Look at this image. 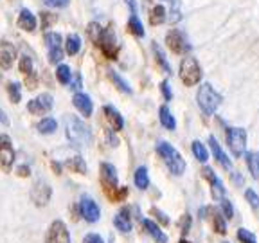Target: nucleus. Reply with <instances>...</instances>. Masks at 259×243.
<instances>
[{"label": "nucleus", "mask_w": 259, "mask_h": 243, "mask_svg": "<svg viewBox=\"0 0 259 243\" xmlns=\"http://www.w3.org/2000/svg\"><path fill=\"white\" fill-rule=\"evenodd\" d=\"M65 132H67V139L72 142L74 146L81 148V146H87L92 141V132H90V126L87 123H83L76 115H65Z\"/></svg>", "instance_id": "nucleus-1"}, {"label": "nucleus", "mask_w": 259, "mask_h": 243, "mask_svg": "<svg viewBox=\"0 0 259 243\" xmlns=\"http://www.w3.org/2000/svg\"><path fill=\"white\" fill-rule=\"evenodd\" d=\"M101 184L105 187V193L110 200L113 202H121L124 198L126 194H128V189L124 186L119 187V182H117V171L112 164L108 162H103L101 164Z\"/></svg>", "instance_id": "nucleus-2"}, {"label": "nucleus", "mask_w": 259, "mask_h": 243, "mask_svg": "<svg viewBox=\"0 0 259 243\" xmlns=\"http://www.w3.org/2000/svg\"><path fill=\"white\" fill-rule=\"evenodd\" d=\"M157 151H158V155L164 158L166 166L169 168V171L173 175H182L184 171H186V160H184L182 155L178 153L169 142L160 141L157 144Z\"/></svg>", "instance_id": "nucleus-3"}, {"label": "nucleus", "mask_w": 259, "mask_h": 243, "mask_svg": "<svg viewBox=\"0 0 259 243\" xmlns=\"http://www.w3.org/2000/svg\"><path fill=\"white\" fill-rule=\"evenodd\" d=\"M222 96L212 89L210 83H203L198 90V105L202 108V112L205 115H212L218 110V106L222 105Z\"/></svg>", "instance_id": "nucleus-4"}, {"label": "nucleus", "mask_w": 259, "mask_h": 243, "mask_svg": "<svg viewBox=\"0 0 259 243\" xmlns=\"http://www.w3.org/2000/svg\"><path fill=\"white\" fill-rule=\"evenodd\" d=\"M180 79L186 87L196 85L200 79H202V67L196 61V58H184L182 63H180Z\"/></svg>", "instance_id": "nucleus-5"}, {"label": "nucleus", "mask_w": 259, "mask_h": 243, "mask_svg": "<svg viewBox=\"0 0 259 243\" xmlns=\"http://www.w3.org/2000/svg\"><path fill=\"white\" fill-rule=\"evenodd\" d=\"M97 45L101 47L103 54L110 60H117L119 56V51H121V45L117 44L115 40V32L112 29H103L101 31V36L97 40Z\"/></svg>", "instance_id": "nucleus-6"}, {"label": "nucleus", "mask_w": 259, "mask_h": 243, "mask_svg": "<svg viewBox=\"0 0 259 243\" xmlns=\"http://www.w3.org/2000/svg\"><path fill=\"white\" fill-rule=\"evenodd\" d=\"M227 144L234 157H241L245 153V146H247V132L243 128H229L227 130Z\"/></svg>", "instance_id": "nucleus-7"}, {"label": "nucleus", "mask_w": 259, "mask_h": 243, "mask_svg": "<svg viewBox=\"0 0 259 243\" xmlns=\"http://www.w3.org/2000/svg\"><path fill=\"white\" fill-rule=\"evenodd\" d=\"M15 162V150L11 146V139L8 135H0V168L9 173Z\"/></svg>", "instance_id": "nucleus-8"}, {"label": "nucleus", "mask_w": 259, "mask_h": 243, "mask_svg": "<svg viewBox=\"0 0 259 243\" xmlns=\"http://www.w3.org/2000/svg\"><path fill=\"white\" fill-rule=\"evenodd\" d=\"M45 243H70V234L67 231V225L61 220H56V222L51 223Z\"/></svg>", "instance_id": "nucleus-9"}, {"label": "nucleus", "mask_w": 259, "mask_h": 243, "mask_svg": "<svg viewBox=\"0 0 259 243\" xmlns=\"http://www.w3.org/2000/svg\"><path fill=\"white\" fill-rule=\"evenodd\" d=\"M166 44L175 54H186V53H189V51H191V45L187 44L186 36H184L180 31H177V29H173V31L167 32Z\"/></svg>", "instance_id": "nucleus-10"}, {"label": "nucleus", "mask_w": 259, "mask_h": 243, "mask_svg": "<svg viewBox=\"0 0 259 243\" xmlns=\"http://www.w3.org/2000/svg\"><path fill=\"white\" fill-rule=\"evenodd\" d=\"M51 196H53V189H51V186H49L47 182H44V180L34 182V186H32V189H31V200L36 204L38 207L47 206Z\"/></svg>", "instance_id": "nucleus-11"}, {"label": "nucleus", "mask_w": 259, "mask_h": 243, "mask_svg": "<svg viewBox=\"0 0 259 243\" xmlns=\"http://www.w3.org/2000/svg\"><path fill=\"white\" fill-rule=\"evenodd\" d=\"M79 211H81V216L87 220L89 223H96L101 216V209L99 206L96 204V200H92L90 196H83L79 202Z\"/></svg>", "instance_id": "nucleus-12"}, {"label": "nucleus", "mask_w": 259, "mask_h": 243, "mask_svg": "<svg viewBox=\"0 0 259 243\" xmlns=\"http://www.w3.org/2000/svg\"><path fill=\"white\" fill-rule=\"evenodd\" d=\"M53 96L51 94H41L36 99H31L27 103V110L34 115H41V113H47L49 110L53 108Z\"/></svg>", "instance_id": "nucleus-13"}, {"label": "nucleus", "mask_w": 259, "mask_h": 243, "mask_svg": "<svg viewBox=\"0 0 259 243\" xmlns=\"http://www.w3.org/2000/svg\"><path fill=\"white\" fill-rule=\"evenodd\" d=\"M202 175L210 182V194H212V198H214V200H222L223 196H225V186H223L222 180L216 177V173L212 171V168H207L205 166L202 170Z\"/></svg>", "instance_id": "nucleus-14"}, {"label": "nucleus", "mask_w": 259, "mask_h": 243, "mask_svg": "<svg viewBox=\"0 0 259 243\" xmlns=\"http://www.w3.org/2000/svg\"><path fill=\"white\" fill-rule=\"evenodd\" d=\"M15 58H16V49L13 44L9 42H2L0 44V69L9 70L15 63Z\"/></svg>", "instance_id": "nucleus-15"}, {"label": "nucleus", "mask_w": 259, "mask_h": 243, "mask_svg": "<svg viewBox=\"0 0 259 243\" xmlns=\"http://www.w3.org/2000/svg\"><path fill=\"white\" fill-rule=\"evenodd\" d=\"M103 113H105V119L108 121L110 128H112L113 132H119V130H122V126H124L122 115L117 112V110L113 108V106H110V105L103 106Z\"/></svg>", "instance_id": "nucleus-16"}, {"label": "nucleus", "mask_w": 259, "mask_h": 243, "mask_svg": "<svg viewBox=\"0 0 259 243\" xmlns=\"http://www.w3.org/2000/svg\"><path fill=\"white\" fill-rule=\"evenodd\" d=\"M74 106H76L77 110H79L81 115H85V117H90L92 115V110H94V105L92 101H90V97L87 96V94H76L72 99Z\"/></svg>", "instance_id": "nucleus-17"}, {"label": "nucleus", "mask_w": 259, "mask_h": 243, "mask_svg": "<svg viewBox=\"0 0 259 243\" xmlns=\"http://www.w3.org/2000/svg\"><path fill=\"white\" fill-rule=\"evenodd\" d=\"M209 146H210V150H212V155H214V158L218 160L220 166H223L225 170H231V168H232L231 158L227 157L225 151H223L222 148H220L218 141H216L214 137H209Z\"/></svg>", "instance_id": "nucleus-18"}, {"label": "nucleus", "mask_w": 259, "mask_h": 243, "mask_svg": "<svg viewBox=\"0 0 259 243\" xmlns=\"http://www.w3.org/2000/svg\"><path fill=\"white\" fill-rule=\"evenodd\" d=\"M142 225H144L146 232H148V234H150L157 243H167V236L160 231V227H158L153 220H144Z\"/></svg>", "instance_id": "nucleus-19"}, {"label": "nucleus", "mask_w": 259, "mask_h": 243, "mask_svg": "<svg viewBox=\"0 0 259 243\" xmlns=\"http://www.w3.org/2000/svg\"><path fill=\"white\" fill-rule=\"evenodd\" d=\"M18 27L29 32L34 31V29H36V16L32 15L29 9H22L20 16H18Z\"/></svg>", "instance_id": "nucleus-20"}, {"label": "nucleus", "mask_w": 259, "mask_h": 243, "mask_svg": "<svg viewBox=\"0 0 259 243\" xmlns=\"http://www.w3.org/2000/svg\"><path fill=\"white\" fill-rule=\"evenodd\" d=\"M113 225L117 227L121 232H130L132 231V222H130V211L122 209L121 213H119L117 216H115V220H113Z\"/></svg>", "instance_id": "nucleus-21"}, {"label": "nucleus", "mask_w": 259, "mask_h": 243, "mask_svg": "<svg viewBox=\"0 0 259 243\" xmlns=\"http://www.w3.org/2000/svg\"><path fill=\"white\" fill-rule=\"evenodd\" d=\"M167 20V11L162 4H157L150 11V24L151 25H160Z\"/></svg>", "instance_id": "nucleus-22"}, {"label": "nucleus", "mask_w": 259, "mask_h": 243, "mask_svg": "<svg viewBox=\"0 0 259 243\" xmlns=\"http://www.w3.org/2000/svg\"><path fill=\"white\" fill-rule=\"evenodd\" d=\"M209 213L212 215L210 218H212V227H214V232H218V234H225V232H227V223H225V220H223V215H222V213H218L216 209H212V207L209 209Z\"/></svg>", "instance_id": "nucleus-23"}, {"label": "nucleus", "mask_w": 259, "mask_h": 243, "mask_svg": "<svg viewBox=\"0 0 259 243\" xmlns=\"http://www.w3.org/2000/svg\"><path fill=\"white\" fill-rule=\"evenodd\" d=\"M247 166L252 177H254L255 180H259V151H250V153H247Z\"/></svg>", "instance_id": "nucleus-24"}, {"label": "nucleus", "mask_w": 259, "mask_h": 243, "mask_svg": "<svg viewBox=\"0 0 259 243\" xmlns=\"http://www.w3.org/2000/svg\"><path fill=\"white\" fill-rule=\"evenodd\" d=\"M79 49H81V38L77 34H69L67 40H65V51H67V54L74 56V54L79 53Z\"/></svg>", "instance_id": "nucleus-25"}, {"label": "nucleus", "mask_w": 259, "mask_h": 243, "mask_svg": "<svg viewBox=\"0 0 259 243\" xmlns=\"http://www.w3.org/2000/svg\"><path fill=\"white\" fill-rule=\"evenodd\" d=\"M65 166L69 168L70 171H74V173H81V175H85V173H87V162L83 160L81 157H72V158H69V160L65 162Z\"/></svg>", "instance_id": "nucleus-26"}, {"label": "nucleus", "mask_w": 259, "mask_h": 243, "mask_svg": "<svg viewBox=\"0 0 259 243\" xmlns=\"http://www.w3.org/2000/svg\"><path fill=\"white\" fill-rule=\"evenodd\" d=\"M108 77H110V81H112L113 85H115L119 90H121V92H126V94H132V92H134V90H132V87H130L128 83H126V81L122 79V77L119 76L117 72H115V70H108Z\"/></svg>", "instance_id": "nucleus-27"}, {"label": "nucleus", "mask_w": 259, "mask_h": 243, "mask_svg": "<svg viewBox=\"0 0 259 243\" xmlns=\"http://www.w3.org/2000/svg\"><path fill=\"white\" fill-rule=\"evenodd\" d=\"M36 128H38V132H40V134L49 135V134H54V132H56L58 123H56V119H53V117H45L44 121L38 123Z\"/></svg>", "instance_id": "nucleus-28"}, {"label": "nucleus", "mask_w": 259, "mask_h": 243, "mask_svg": "<svg viewBox=\"0 0 259 243\" xmlns=\"http://www.w3.org/2000/svg\"><path fill=\"white\" fill-rule=\"evenodd\" d=\"M134 178H135V186H137L139 189H148V186H150V178H148V170H146L144 166L137 168Z\"/></svg>", "instance_id": "nucleus-29"}, {"label": "nucleus", "mask_w": 259, "mask_h": 243, "mask_svg": "<svg viewBox=\"0 0 259 243\" xmlns=\"http://www.w3.org/2000/svg\"><path fill=\"white\" fill-rule=\"evenodd\" d=\"M160 123H162V126H166V130L177 128V121H175V117L171 115L167 106H160Z\"/></svg>", "instance_id": "nucleus-30"}, {"label": "nucleus", "mask_w": 259, "mask_h": 243, "mask_svg": "<svg viewBox=\"0 0 259 243\" xmlns=\"http://www.w3.org/2000/svg\"><path fill=\"white\" fill-rule=\"evenodd\" d=\"M128 29H130V32H132L134 36H139V38L144 36V27H142V24H141V20H139L137 15H132V16H130Z\"/></svg>", "instance_id": "nucleus-31"}, {"label": "nucleus", "mask_w": 259, "mask_h": 243, "mask_svg": "<svg viewBox=\"0 0 259 243\" xmlns=\"http://www.w3.org/2000/svg\"><path fill=\"white\" fill-rule=\"evenodd\" d=\"M151 47H153L155 60H157V63L160 65V69H162V70H166V72H171V67H169V63H167L166 56H164V53H162V49L158 47V44H153V45H151Z\"/></svg>", "instance_id": "nucleus-32"}, {"label": "nucleus", "mask_w": 259, "mask_h": 243, "mask_svg": "<svg viewBox=\"0 0 259 243\" xmlns=\"http://www.w3.org/2000/svg\"><path fill=\"white\" fill-rule=\"evenodd\" d=\"M56 77L58 81H60L61 85H69L70 83V77H72V72H70V69L67 67V65H60L56 70Z\"/></svg>", "instance_id": "nucleus-33"}, {"label": "nucleus", "mask_w": 259, "mask_h": 243, "mask_svg": "<svg viewBox=\"0 0 259 243\" xmlns=\"http://www.w3.org/2000/svg\"><path fill=\"white\" fill-rule=\"evenodd\" d=\"M191 148H193V153H194V157L198 158L200 162H205L207 158H209V153H207L205 146H203L200 141H194V142H193V146H191Z\"/></svg>", "instance_id": "nucleus-34"}, {"label": "nucleus", "mask_w": 259, "mask_h": 243, "mask_svg": "<svg viewBox=\"0 0 259 243\" xmlns=\"http://www.w3.org/2000/svg\"><path fill=\"white\" fill-rule=\"evenodd\" d=\"M45 44H47L49 51H51V49H60L61 36L58 34V32H45Z\"/></svg>", "instance_id": "nucleus-35"}, {"label": "nucleus", "mask_w": 259, "mask_h": 243, "mask_svg": "<svg viewBox=\"0 0 259 243\" xmlns=\"http://www.w3.org/2000/svg\"><path fill=\"white\" fill-rule=\"evenodd\" d=\"M8 94L13 103H20L22 92H20V85H18V83H8Z\"/></svg>", "instance_id": "nucleus-36"}, {"label": "nucleus", "mask_w": 259, "mask_h": 243, "mask_svg": "<svg viewBox=\"0 0 259 243\" xmlns=\"http://www.w3.org/2000/svg\"><path fill=\"white\" fill-rule=\"evenodd\" d=\"M236 238H238L241 243H257V241H255V236L252 234L250 231H247V229H238V232H236Z\"/></svg>", "instance_id": "nucleus-37"}, {"label": "nucleus", "mask_w": 259, "mask_h": 243, "mask_svg": "<svg viewBox=\"0 0 259 243\" xmlns=\"http://www.w3.org/2000/svg\"><path fill=\"white\" fill-rule=\"evenodd\" d=\"M87 31H89V36H90V40L94 42V44H97V40H99V36H101V25L97 24V22H92V24L89 25V29H87Z\"/></svg>", "instance_id": "nucleus-38"}, {"label": "nucleus", "mask_w": 259, "mask_h": 243, "mask_svg": "<svg viewBox=\"0 0 259 243\" xmlns=\"http://www.w3.org/2000/svg\"><path fill=\"white\" fill-rule=\"evenodd\" d=\"M18 69H20L22 74H29L32 72V60L29 56H22L20 63H18Z\"/></svg>", "instance_id": "nucleus-39"}, {"label": "nucleus", "mask_w": 259, "mask_h": 243, "mask_svg": "<svg viewBox=\"0 0 259 243\" xmlns=\"http://www.w3.org/2000/svg\"><path fill=\"white\" fill-rule=\"evenodd\" d=\"M222 215L225 216L227 220H231L232 216H234V207H232V204L229 202V200H225V198H222Z\"/></svg>", "instance_id": "nucleus-40"}, {"label": "nucleus", "mask_w": 259, "mask_h": 243, "mask_svg": "<svg viewBox=\"0 0 259 243\" xmlns=\"http://www.w3.org/2000/svg\"><path fill=\"white\" fill-rule=\"evenodd\" d=\"M56 20L58 16L53 15V13H41V29H49Z\"/></svg>", "instance_id": "nucleus-41"}, {"label": "nucleus", "mask_w": 259, "mask_h": 243, "mask_svg": "<svg viewBox=\"0 0 259 243\" xmlns=\"http://www.w3.org/2000/svg\"><path fill=\"white\" fill-rule=\"evenodd\" d=\"M63 60V49H51L49 51V61L51 63H60V61Z\"/></svg>", "instance_id": "nucleus-42"}, {"label": "nucleus", "mask_w": 259, "mask_h": 243, "mask_svg": "<svg viewBox=\"0 0 259 243\" xmlns=\"http://www.w3.org/2000/svg\"><path fill=\"white\" fill-rule=\"evenodd\" d=\"M245 198H247V202L250 204L252 207H259V194L255 193V191L247 189L245 191Z\"/></svg>", "instance_id": "nucleus-43"}, {"label": "nucleus", "mask_w": 259, "mask_h": 243, "mask_svg": "<svg viewBox=\"0 0 259 243\" xmlns=\"http://www.w3.org/2000/svg\"><path fill=\"white\" fill-rule=\"evenodd\" d=\"M178 227H180V231L184 232V234H187L191 229V216L189 215H184L182 218H180V222H178Z\"/></svg>", "instance_id": "nucleus-44"}, {"label": "nucleus", "mask_w": 259, "mask_h": 243, "mask_svg": "<svg viewBox=\"0 0 259 243\" xmlns=\"http://www.w3.org/2000/svg\"><path fill=\"white\" fill-rule=\"evenodd\" d=\"M44 4L49 8H65L69 6V0H44Z\"/></svg>", "instance_id": "nucleus-45"}, {"label": "nucleus", "mask_w": 259, "mask_h": 243, "mask_svg": "<svg viewBox=\"0 0 259 243\" xmlns=\"http://www.w3.org/2000/svg\"><path fill=\"white\" fill-rule=\"evenodd\" d=\"M151 215L157 216L158 222L164 223V225H167V223H169V218L166 216V213H162V211H160V209H157V207H153V209H151Z\"/></svg>", "instance_id": "nucleus-46"}, {"label": "nucleus", "mask_w": 259, "mask_h": 243, "mask_svg": "<svg viewBox=\"0 0 259 243\" xmlns=\"http://www.w3.org/2000/svg\"><path fill=\"white\" fill-rule=\"evenodd\" d=\"M160 90H162V96L166 97V101H169L171 97H173V92H171L169 83H167V81H162V83H160Z\"/></svg>", "instance_id": "nucleus-47"}, {"label": "nucleus", "mask_w": 259, "mask_h": 243, "mask_svg": "<svg viewBox=\"0 0 259 243\" xmlns=\"http://www.w3.org/2000/svg\"><path fill=\"white\" fill-rule=\"evenodd\" d=\"M25 85H27V89H36V85H38V79H36V76H34V72H29V74H25Z\"/></svg>", "instance_id": "nucleus-48"}, {"label": "nucleus", "mask_w": 259, "mask_h": 243, "mask_svg": "<svg viewBox=\"0 0 259 243\" xmlns=\"http://www.w3.org/2000/svg\"><path fill=\"white\" fill-rule=\"evenodd\" d=\"M83 243H105V241H103V238L99 234H94V232H92V234H87L85 236Z\"/></svg>", "instance_id": "nucleus-49"}, {"label": "nucleus", "mask_w": 259, "mask_h": 243, "mask_svg": "<svg viewBox=\"0 0 259 243\" xmlns=\"http://www.w3.org/2000/svg\"><path fill=\"white\" fill-rule=\"evenodd\" d=\"M16 175H18V177H29V175H31V170H29V166H18V170H16Z\"/></svg>", "instance_id": "nucleus-50"}, {"label": "nucleus", "mask_w": 259, "mask_h": 243, "mask_svg": "<svg viewBox=\"0 0 259 243\" xmlns=\"http://www.w3.org/2000/svg\"><path fill=\"white\" fill-rule=\"evenodd\" d=\"M79 87H81V76H79V74H74V79L70 81V89L77 90Z\"/></svg>", "instance_id": "nucleus-51"}, {"label": "nucleus", "mask_w": 259, "mask_h": 243, "mask_svg": "<svg viewBox=\"0 0 259 243\" xmlns=\"http://www.w3.org/2000/svg\"><path fill=\"white\" fill-rule=\"evenodd\" d=\"M231 178H232V182L238 184V186H241V184H243V177L239 175V171H232V173H231Z\"/></svg>", "instance_id": "nucleus-52"}, {"label": "nucleus", "mask_w": 259, "mask_h": 243, "mask_svg": "<svg viewBox=\"0 0 259 243\" xmlns=\"http://www.w3.org/2000/svg\"><path fill=\"white\" fill-rule=\"evenodd\" d=\"M53 170H54V171H56V173H58V175H60V173H61V166H60V164H58V162H53Z\"/></svg>", "instance_id": "nucleus-53"}, {"label": "nucleus", "mask_w": 259, "mask_h": 243, "mask_svg": "<svg viewBox=\"0 0 259 243\" xmlns=\"http://www.w3.org/2000/svg\"><path fill=\"white\" fill-rule=\"evenodd\" d=\"M178 243H189V241H186V239H180V241H178Z\"/></svg>", "instance_id": "nucleus-54"}]
</instances>
